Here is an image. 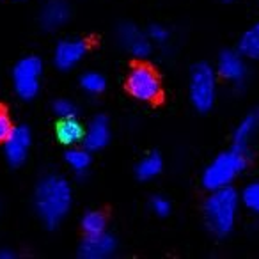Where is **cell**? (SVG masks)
Returning a JSON list of instances; mask_svg holds the SVG:
<instances>
[{
	"label": "cell",
	"mask_w": 259,
	"mask_h": 259,
	"mask_svg": "<svg viewBox=\"0 0 259 259\" xmlns=\"http://www.w3.org/2000/svg\"><path fill=\"white\" fill-rule=\"evenodd\" d=\"M162 169H163L162 156L156 155V153H151V155H148L146 158H142L141 162H139L137 169H135V174H137V178L141 181H151L162 172Z\"/></svg>",
	"instance_id": "e0dca14e"
},
{
	"label": "cell",
	"mask_w": 259,
	"mask_h": 259,
	"mask_svg": "<svg viewBox=\"0 0 259 259\" xmlns=\"http://www.w3.org/2000/svg\"><path fill=\"white\" fill-rule=\"evenodd\" d=\"M55 134H57V139L61 144L75 146L80 141H83L85 130H83V126L75 117H71V119H61V122L55 128Z\"/></svg>",
	"instance_id": "9a60e30c"
},
{
	"label": "cell",
	"mask_w": 259,
	"mask_h": 259,
	"mask_svg": "<svg viewBox=\"0 0 259 259\" xmlns=\"http://www.w3.org/2000/svg\"><path fill=\"white\" fill-rule=\"evenodd\" d=\"M226 2H233V0H226Z\"/></svg>",
	"instance_id": "4316f807"
},
{
	"label": "cell",
	"mask_w": 259,
	"mask_h": 259,
	"mask_svg": "<svg viewBox=\"0 0 259 259\" xmlns=\"http://www.w3.org/2000/svg\"><path fill=\"white\" fill-rule=\"evenodd\" d=\"M240 206V192H236L233 185L209 190V195L204 201V220L211 234L219 238L229 236L236 226Z\"/></svg>",
	"instance_id": "7a4b0ae2"
},
{
	"label": "cell",
	"mask_w": 259,
	"mask_h": 259,
	"mask_svg": "<svg viewBox=\"0 0 259 259\" xmlns=\"http://www.w3.org/2000/svg\"><path fill=\"white\" fill-rule=\"evenodd\" d=\"M238 50L248 61H259V22L250 25L238 41Z\"/></svg>",
	"instance_id": "2e32d148"
},
{
	"label": "cell",
	"mask_w": 259,
	"mask_h": 259,
	"mask_svg": "<svg viewBox=\"0 0 259 259\" xmlns=\"http://www.w3.org/2000/svg\"><path fill=\"white\" fill-rule=\"evenodd\" d=\"M54 112L59 119H71L76 115V107L69 100H57L54 103Z\"/></svg>",
	"instance_id": "7402d4cb"
},
{
	"label": "cell",
	"mask_w": 259,
	"mask_h": 259,
	"mask_svg": "<svg viewBox=\"0 0 259 259\" xmlns=\"http://www.w3.org/2000/svg\"><path fill=\"white\" fill-rule=\"evenodd\" d=\"M217 75L233 85H241L247 80V62L240 50H224L217 61Z\"/></svg>",
	"instance_id": "52a82bcc"
},
{
	"label": "cell",
	"mask_w": 259,
	"mask_h": 259,
	"mask_svg": "<svg viewBox=\"0 0 259 259\" xmlns=\"http://www.w3.org/2000/svg\"><path fill=\"white\" fill-rule=\"evenodd\" d=\"M115 240L107 233L85 234L78 247V255L83 259H107L115 252Z\"/></svg>",
	"instance_id": "30bf717a"
},
{
	"label": "cell",
	"mask_w": 259,
	"mask_h": 259,
	"mask_svg": "<svg viewBox=\"0 0 259 259\" xmlns=\"http://www.w3.org/2000/svg\"><path fill=\"white\" fill-rule=\"evenodd\" d=\"M13 128H15V126H13L9 114L6 110H2V108H0V142H4L6 139L9 137V134H11Z\"/></svg>",
	"instance_id": "cb8c5ba5"
},
{
	"label": "cell",
	"mask_w": 259,
	"mask_h": 259,
	"mask_svg": "<svg viewBox=\"0 0 259 259\" xmlns=\"http://www.w3.org/2000/svg\"><path fill=\"white\" fill-rule=\"evenodd\" d=\"M73 194L69 183L62 176H47L37 183L34 206L39 219L48 227H57L71 209Z\"/></svg>",
	"instance_id": "6da1fadb"
},
{
	"label": "cell",
	"mask_w": 259,
	"mask_h": 259,
	"mask_svg": "<svg viewBox=\"0 0 259 259\" xmlns=\"http://www.w3.org/2000/svg\"><path fill=\"white\" fill-rule=\"evenodd\" d=\"M259 135V108L250 110L240 122H238L236 130L233 134V146L241 151L250 149V144L254 142V139Z\"/></svg>",
	"instance_id": "7c38bea8"
},
{
	"label": "cell",
	"mask_w": 259,
	"mask_h": 259,
	"mask_svg": "<svg viewBox=\"0 0 259 259\" xmlns=\"http://www.w3.org/2000/svg\"><path fill=\"white\" fill-rule=\"evenodd\" d=\"M126 89L141 101H156L162 94V82L155 69L146 64H139L128 73Z\"/></svg>",
	"instance_id": "8992f818"
},
{
	"label": "cell",
	"mask_w": 259,
	"mask_h": 259,
	"mask_svg": "<svg viewBox=\"0 0 259 259\" xmlns=\"http://www.w3.org/2000/svg\"><path fill=\"white\" fill-rule=\"evenodd\" d=\"M248 153L238 148H231L222 151L211 160L202 172V187L206 190H217V188L231 187L240 178V174L247 169Z\"/></svg>",
	"instance_id": "3957f363"
},
{
	"label": "cell",
	"mask_w": 259,
	"mask_h": 259,
	"mask_svg": "<svg viewBox=\"0 0 259 259\" xmlns=\"http://www.w3.org/2000/svg\"><path fill=\"white\" fill-rule=\"evenodd\" d=\"M149 39L155 41V43H165L169 39V30L162 25H151L149 27Z\"/></svg>",
	"instance_id": "d4e9b609"
},
{
	"label": "cell",
	"mask_w": 259,
	"mask_h": 259,
	"mask_svg": "<svg viewBox=\"0 0 259 259\" xmlns=\"http://www.w3.org/2000/svg\"><path fill=\"white\" fill-rule=\"evenodd\" d=\"M80 85L87 94H100L103 93L107 82H105L103 75H100L96 71H89L80 78Z\"/></svg>",
	"instance_id": "44dd1931"
},
{
	"label": "cell",
	"mask_w": 259,
	"mask_h": 259,
	"mask_svg": "<svg viewBox=\"0 0 259 259\" xmlns=\"http://www.w3.org/2000/svg\"><path fill=\"white\" fill-rule=\"evenodd\" d=\"M107 219L101 211H87L82 219V229L85 234H100L105 233Z\"/></svg>",
	"instance_id": "ffe728a7"
},
{
	"label": "cell",
	"mask_w": 259,
	"mask_h": 259,
	"mask_svg": "<svg viewBox=\"0 0 259 259\" xmlns=\"http://www.w3.org/2000/svg\"><path fill=\"white\" fill-rule=\"evenodd\" d=\"M110 141V126H108L107 117L98 115L91 121V124L87 126L85 135H83V146L89 151H100Z\"/></svg>",
	"instance_id": "5bb4252c"
},
{
	"label": "cell",
	"mask_w": 259,
	"mask_h": 259,
	"mask_svg": "<svg viewBox=\"0 0 259 259\" xmlns=\"http://www.w3.org/2000/svg\"><path fill=\"white\" fill-rule=\"evenodd\" d=\"M16 257V254L13 250H0V259H13Z\"/></svg>",
	"instance_id": "484cf974"
},
{
	"label": "cell",
	"mask_w": 259,
	"mask_h": 259,
	"mask_svg": "<svg viewBox=\"0 0 259 259\" xmlns=\"http://www.w3.org/2000/svg\"><path fill=\"white\" fill-rule=\"evenodd\" d=\"M241 206L254 215H259V180H254L243 187L240 192Z\"/></svg>",
	"instance_id": "ac0fdd59"
},
{
	"label": "cell",
	"mask_w": 259,
	"mask_h": 259,
	"mask_svg": "<svg viewBox=\"0 0 259 259\" xmlns=\"http://www.w3.org/2000/svg\"><path fill=\"white\" fill-rule=\"evenodd\" d=\"M117 37L122 47H126L132 55L137 59H146L151 54V39L149 36L142 34L134 23H122L117 30Z\"/></svg>",
	"instance_id": "8fae6325"
},
{
	"label": "cell",
	"mask_w": 259,
	"mask_h": 259,
	"mask_svg": "<svg viewBox=\"0 0 259 259\" xmlns=\"http://www.w3.org/2000/svg\"><path fill=\"white\" fill-rule=\"evenodd\" d=\"M66 163L76 172H83L91 165V153L87 148H71L66 153Z\"/></svg>",
	"instance_id": "d6986e66"
},
{
	"label": "cell",
	"mask_w": 259,
	"mask_h": 259,
	"mask_svg": "<svg viewBox=\"0 0 259 259\" xmlns=\"http://www.w3.org/2000/svg\"><path fill=\"white\" fill-rule=\"evenodd\" d=\"M43 73V62L36 55H29L16 62L13 68L15 91L22 100H32L39 93V78Z\"/></svg>",
	"instance_id": "5b68a950"
},
{
	"label": "cell",
	"mask_w": 259,
	"mask_h": 259,
	"mask_svg": "<svg viewBox=\"0 0 259 259\" xmlns=\"http://www.w3.org/2000/svg\"><path fill=\"white\" fill-rule=\"evenodd\" d=\"M30 142H32V137H30L27 126H15L11 130L9 137L4 141V153L13 167L22 165L27 160L30 151Z\"/></svg>",
	"instance_id": "ba28073f"
},
{
	"label": "cell",
	"mask_w": 259,
	"mask_h": 259,
	"mask_svg": "<svg viewBox=\"0 0 259 259\" xmlns=\"http://www.w3.org/2000/svg\"><path fill=\"white\" fill-rule=\"evenodd\" d=\"M69 16H71V9L66 0H48L41 9L39 22L47 30H57L68 23Z\"/></svg>",
	"instance_id": "4fadbf2b"
},
{
	"label": "cell",
	"mask_w": 259,
	"mask_h": 259,
	"mask_svg": "<svg viewBox=\"0 0 259 259\" xmlns=\"http://www.w3.org/2000/svg\"><path fill=\"white\" fill-rule=\"evenodd\" d=\"M217 100V71L206 62H199L190 71V101L199 112H208Z\"/></svg>",
	"instance_id": "277c9868"
},
{
	"label": "cell",
	"mask_w": 259,
	"mask_h": 259,
	"mask_svg": "<svg viewBox=\"0 0 259 259\" xmlns=\"http://www.w3.org/2000/svg\"><path fill=\"white\" fill-rule=\"evenodd\" d=\"M87 54V43L83 39H64L55 47L54 64L62 71H69L80 64Z\"/></svg>",
	"instance_id": "9c48e42d"
},
{
	"label": "cell",
	"mask_w": 259,
	"mask_h": 259,
	"mask_svg": "<svg viewBox=\"0 0 259 259\" xmlns=\"http://www.w3.org/2000/svg\"><path fill=\"white\" fill-rule=\"evenodd\" d=\"M151 209L158 217H167L170 213V202L169 199L162 197V195H156L151 199Z\"/></svg>",
	"instance_id": "603a6c76"
}]
</instances>
